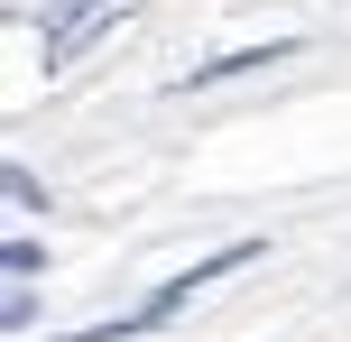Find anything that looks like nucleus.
Wrapping results in <instances>:
<instances>
[{
    "instance_id": "obj_1",
    "label": "nucleus",
    "mask_w": 351,
    "mask_h": 342,
    "mask_svg": "<svg viewBox=\"0 0 351 342\" xmlns=\"http://www.w3.org/2000/svg\"><path fill=\"white\" fill-rule=\"evenodd\" d=\"M121 10H130V0H56V10H47V28H37V65H47V74H65L74 56H84L93 37L111 28V19H121Z\"/></svg>"
},
{
    "instance_id": "obj_2",
    "label": "nucleus",
    "mask_w": 351,
    "mask_h": 342,
    "mask_svg": "<svg viewBox=\"0 0 351 342\" xmlns=\"http://www.w3.org/2000/svg\"><path fill=\"white\" fill-rule=\"evenodd\" d=\"M296 56V37H268V47H231V56H213V65H185L167 93H204V84H231V74H259V65H287Z\"/></svg>"
},
{
    "instance_id": "obj_3",
    "label": "nucleus",
    "mask_w": 351,
    "mask_h": 342,
    "mask_svg": "<svg viewBox=\"0 0 351 342\" xmlns=\"http://www.w3.org/2000/svg\"><path fill=\"white\" fill-rule=\"evenodd\" d=\"M37 269H47V250H37V241H10V278H19V287H28Z\"/></svg>"
}]
</instances>
